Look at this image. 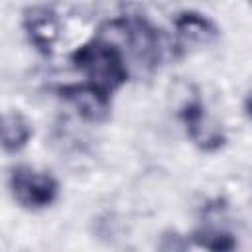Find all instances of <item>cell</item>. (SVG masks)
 Returning <instances> with one entry per match:
<instances>
[{
	"instance_id": "cell-1",
	"label": "cell",
	"mask_w": 252,
	"mask_h": 252,
	"mask_svg": "<svg viewBox=\"0 0 252 252\" xmlns=\"http://www.w3.org/2000/svg\"><path fill=\"white\" fill-rule=\"evenodd\" d=\"M71 59L75 67L87 75L91 85L98 87L108 94L118 89L128 77L122 51L100 37L81 45Z\"/></svg>"
},
{
	"instance_id": "cell-2",
	"label": "cell",
	"mask_w": 252,
	"mask_h": 252,
	"mask_svg": "<svg viewBox=\"0 0 252 252\" xmlns=\"http://www.w3.org/2000/svg\"><path fill=\"white\" fill-rule=\"evenodd\" d=\"M10 187L14 199L28 209H43L49 207L59 191L57 181L43 171H35L33 167L22 165L12 171Z\"/></svg>"
},
{
	"instance_id": "cell-3",
	"label": "cell",
	"mask_w": 252,
	"mask_h": 252,
	"mask_svg": "<svg viewBox=\"0 0 252 252\" xmlns=\"http://www.w3.org/2000/svg\"><path fill=\"white\" fill-rule=\"evenodd\" d=\"M181 118L185 122L187 134L193 140L195 146H199L205 152H213L224 144V134L222 128L207 116L203 106L199 102H189L181 110Z\"/></svg>"
},
{
	"instance_id": "cell-4",
	"label": "cell",
	"mask_w": 252,
	"mask_h": 252,
	"mask_svg": "<svg viewBox=\"0 0 252 252\" xmlns=\"http://www.w3.org/2000/svg\"><path fill=\"white\" fill-rule=\"evenodd\" d=\"M61 94L73 104V108L89 122H102L110 114L108 93L94 85H71L61 89Z\"/></svg>"
},
{
	"instance_id": "cell-5",
	"label": "cell",
	"mask_w": 252,
	"mask_h": 252,
	"mask_svg": "<svg viewBox=\"0 0 252 252\" xmlns=\"http://www.w3.org/2000/svg\"><path fill=\"white\" fill-rule=\"evenodd\" d=\"M24 30L30 41L41 53H51L59 37V22H57V16L49 8H43V6L30 8L24 16Z\"/></svg>"
},
{
	"instance_id": "cell-6",
	"label": "cell",
	"mask_w": 252,
	"mask_h": 252,
	"mask_svg": "<svg viewBox=\"0 0 252 252\" xmlns=\"http://www.w3.org/2000/svg\"><path fill=\"white\" fill-rule=\"evenodd\" d=\"M175 32H177L179 43L183 45H207L219 35V30L215 28V24L209 18L195 12L179 14L175 20Z\"/></svg>"
},
{
	"instance_id": "cell-7",
	"label": "cell",
	"mask_w": 252,
	"mask_h": 252,
	"mask_svg": "<svg viewBox=\"0 0 252 252\" xmlns=\"http://www.w3.org/2000/svg\"><path fill=\"white\" fill-rule=\"evenodd\" d=\"M32 136V126L28 118L20 112L0 114V146L6 152L22 150Z\"/></svg>"
},
{
	"instance_id": "cell-8",
	"label": "cell",
	"mask_w": 252,
	"mask_h": 252,
	"mask_svg": "<svg viewBox=\"0 0 252 252\" xmlns=\"http://www.w3.org/2000/svg\"><path fill=\"white\" fill-rule=\"evenodd\" d=\"M195 240L199 246L209 248V250H232L234 240L228 232H222L219 228H205L195 232Z\"/></svg>"
}]
</instances>
